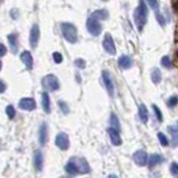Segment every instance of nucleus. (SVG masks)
<instances>
[{"mask_svg": "<svg viewBox=\"0 0 178 178\" xmlns=\"http://www.w3.org/2000/svg\"><path fill=\"white\" fill-rule=\"evenodd\" d=\"M20 59L28 70H31L32 68H34V59H32V56L31 53H30V51H27V50L22 51L20 55Z\"/></svg>", "mask_w": 178, "mask_h": 178, "instance_id": "ddd939ff", "label": "nucleus"}, {"mask_svg": "<svg viewBox=\"0 0 178 178\" xmlns=\"http://www.w3.org/2000/svg\"><path fill=\"white\" fill-rule=\"evenodd\" d=\"M41 105H42V109L46 114H50V98H49V95L48 93L44 91V93H41Z\"/></svg>", "mask_w": 178, "mask_h": 178, "instance_id": "a211bd4d", "label": "nucleus"}, {"mask_svg": "<svg viewBox=\"0 0 178 178\" xmlns=\"http://www.w3.org/2000/svg\"><path fill=\"white\" fill-rule=\"evenodd\" d=\"M169 134L172 135V147H178V128L175 126H168L167 127Z\"/></svg>", "mask_w": 178, "mask_h": 178, "instance_id": "6ab92c4d", "label": "nucleus"}, {"mask_svg": "<svg viewBox=\"0 0 178 178\" xmlns=\"http://www.w3.org/2000/svg\"><path fill=\"white\" fill-rule=\"evenodd\" d=\"M53 61L56 62V64H61L62 62V56L60 53H53Z\"/></svg>", "mask_w": 178, "mask_h": 178, "instance_id": "2f4dec72", "label": "nucleus"}, {"mask_svg": "<svg viewBox=\"0 0 178 178\" xmlns=\"http://www.w3.org/2000/svg\"><path fill=\"white\" fill-rule=\"evenodd\" d=\"M60 178H73V177H69V176H62V177Z\"/></svg>", "mask_w": 178, "mask_h": 178, "instance_id": "ea45409f", "label": "nucleus"}, {"mask_svg": "<svg viewBox=\"0 0 178 178\" xmlns=\"http://www.w3.org/2000/svg\"><path fill=\"white\" fill-rule=\"evenodd\" d=\"M156 18H157V21H158V23L160 25L161 27H164L165 25H166V22H165V19H164V17H163V15H160L159 12H156Z\"/></svg>", "mask_w": 178, "mask_h": 178, "instance_id": "f704fd0d", "label": "nucleus"}, {"mask_svg": "<svg viewBox=\"0 0 178 178\" xmlns=\"http://www.w3.org/2000/svg\"><path fill=\"white\" fill-rule=\"evenodd\" d=\"M65 170L70 175H78V174H88L90 172L89 164L85 158L81 157H73L66 164Z\"/></svg>", "mask_w": 178, "mask_h": 178, "instance_id": "f257e3e1", "label": "nucleus"}, {"mask_svg": "<svg viewBox=\"0 0 178 178\" xmlns=\"http://www.w3.org/2000/svg\"><path fill=\"white\" fill-rule=\"evenodd\" d=\"M91 17L96 18L98 20H106L107 18L109 17V14L106 9H99V10H96L91 14Z\"/></svg>", "mask_w": 178, "mask_h": 178, "instance_id": "aec40b11", "label": "nucleus"}, {"mask_svg": "<svg viewBox=\"0 0 178 178\" xmlns=\"http://www.w3.org/2000/svg\"><path fill=\"white\" fill-rule=\"evenodd\" d=\"M6 88H7L6 84H5L2 80H0V93H5V91H6Z\"/></svg>", "mask_w": 178, "mask_h": 178, "instance_id": "e433bc0d", "label": "nucleus"}, {"mask_svg": "<svg viewBox=\"0 0 178 178\" xmlns=\"http://www.w3.org/2000/svg\"><path fill=\"white\" fill-rule=\"evenodd\" d=\"M152 80L154 84H159L161 80V73H160V70L158 68H154L152 71Z\"/></svg>", "mask_w": 178, "mask_h": 178, "instance_id": "b1692460", "label": "nucleus"}, {"mask_svg": "<svg viewBox=\"0 0 178 178\" xmlns=\"http://www.w3.org/2000/svg\"><path fill=\"white\" fill-rule=\"evenodd\" d=\"M101 1H108V0H101Z\"/></svg>", "mask_w": 178, "mask_h": 178, "instance_id": "79ce46f5", "label": "nucleus"}, {"mask_svg": "<svg viewBox=\"0 0 178 178\" xmlns=\"http://www.w3.org/2000/svg\"><path fill=\"white\" fill-rule=\"evenodd\" d=\"M1 68H2V62L0 61V70H1Z\"/></svg>", "mask_w": 178, "mask_h": 178, "instance_id": "a19ab883", "label": "nucleus"}, {"mask_svg": "<svg viewBox=\"0 0 178 178\" xmlns=\"http://www.w3.org/2000/svg\"><path fill=\"white\" fill-rule=\"evenodd\" d=\"M118 65H119V67L123 68V69H129V68L133 66V60L129 56L123 55L118 58Z\"/></svg>", "mask_w": 178, "mask_h": 178, "instance_id": "f3484780", "label": "nucleus"}, {"mask_svg": "<svg viewBox=\"0 0 178 178\" xmlns=\"http://www.w3.org/2000/svg\"><path fill=\"white\" fill-rule=\"evenodd\" d=\"M147 152H144V150H137V152H135L134 155H133V158H134V161L137 164L138 166L143 167L146 165L147 163Z\"/></svg>", "mask_w": 178, "mask_h": 178, "instance_id": "f8f14e48", "label": "nucleus"}, {"mask_svg": "<svg viewBox=\"0 0 178 178\" xmlns=\"http://www.w3.org/2000/svg\"><path fill=\"white\" fill-rule=\"evenodd\" d=\"M169 170L172 172V175L175 178H178V164L177 163H172L170 164Z\"/></svg>", "mask_w": 178, "mask_h": 178, "instance_id": "bb28decb", "label": "nucleus"}, {"mask_svg": "<svg viewBox=\"0 0 178 178\" xmlns=\"http://www.w3.org/2000/svg\"><path fill=\"white\" fill-rule=\"evenodd\" d=\"M107 130H108V134H109V137H110L111 143L114 144L115 146H119V145H121V137H120L119 132L116 130L115 128H113V127L108 128Z\"/></svg>", "mask_w": 178, "mask_h": 178, "instance_id": "4468645a", "label": "nucleus"}, {"mask_svg": "<svg viewBox=\"0 0 178 178\" xmlns=\"http://www.w3.org/2000/svg\"><path fill=\"white\" fill-rule=\"evenodd\" d=\"M163 160L164 159L161 155H159V154H152V155L149 157L148 164L150 167H154V166H156V165H158V164L163 163Z\"/></svg>", "mask_w": 178, "mask_h": 178, "instance_id": "412c9836", "label": "nucleus"}, {"mask_svg": "<svg viewBox=\"0 0 178 178\" xmlns=\"http://www.w3.org/2000/svg\"><path fill=\"white\" fill-rule=\"evenodd\" d=\"M60 29H61V34L64 36V38L70 42V44H76L78 40V34H77L76 26H73L70 22H62L60 25Z\"/></svg>", "mask_w": 178, "mask_h": 178, "instance_id": "7ed1b4c3", "label": "nucleus"}, {"mask_svg": "<svg viewBox=\"0 0 178 178\" xmlns=\"http://www.w3.org/2000/svg\"><path fill=\"white\" fill-rule=\"evenodd\" d=\"M75 65H76L77 68H80V69H84V68H86V61L84 60V59H76L75 60Z\"/></svg>", "mask_w": 178, "mask_h": 178, "instance_id": "72a5a7b5", "label": "nucleus"}, {"mask_svg": "<svg viewBox=\"0 0 178 178\" xmlns=\"http://www.w3.org/2000/svg\"><path fill=\"white\" fill-rule=\"evenodd\" d=\"M58 105L64 114H68V113H69V107H68V105L65 101H61V100H60V101L58 102Z\"/></svg>", "mask_w": 178, "mask_h": 178, "instance_id": "473e14b6", "label": "nucleus"}, {"mask_svg": "<svg viewBox=\"0 0 178 178\" xmlns=\"http://www.w3.org/2000/svg\"><path fill=\"white\" fill-rule=\"evenodd\" d=\"M55 144L59 149H61V150H67V149L69 148V145H70L68 135L65 134V133H59V134L56 136Z\"/></svg>", "mask_w": 178, "mask_h": 178, "instance_id": "423d86ee", "label": "nucleus"}, {"mask_svg": "<svg viewBox=\"0 0 178 178\" xmlns=\"http://www.w3.org/2000/svg\"><path fill=\"white\" fill-rule=\"evenodd\" d=\"M86 26H87V30L88 32L93 37H98L101 32V25L99 23L98 19L93 17H89L87 19V22H86Z\"/></svg>", "mask_w": 178, "mask_h": 178, "instance_id": "39448f33", "label": "nucleus"}, {"mask_svg": "<svg viewBox=\"0 0 178 178\" xmlns=\"http://www.w3.org/2000/svg\"><path fill=\"white\" fill-rule=\"evenodd\" d=\"M36 107H37V104L34 98H21L19 101V108L22 110L32 111L35 110Z\"/></svg>", "mask_w": 178, "mask_h": 178, "instance_id": "9d476101", "label": "nucleus"}, {"mask_svg": "<svg viewBox=\"0 0 178 178\" xmlns=\"http://www.w3.org/2000/svg\"><path fill=\"white\" fill-rule=\"evenodd\" d=\"M107 178H118V177H117L116 175H114V174H111V175H109Z\"/></svg>", "mask_w": 178, "mask_h": 178, "instance_id": "58836bf2", "label": "nucleus"}, {"mask_svg": "<svg viewBox=\"0 0 178 178\" xmlns=\"http://www.w3.org/2000/svg\"><path fill=\"white\" fill-rule=\"evenodd\" d=\"M157 137H158V139H159V143H160L161 146H167V145L169 144V143H168V139H167V137L163 134V133H158Z\"/></svg>", "mask_w": 178, "mask_h": 178, "instance_id": "cd10ccee", "label": "nucleus"}, {"mask_svg": "<svg viewBox=\"0 0 178 178\" xmlns=\"http://www.w3.org/2000/svg\"><path fill=\"white\" fill-rule=\"evenodd\" d=\"M38 138H39V144L41 146H45L47 143V138H48V132H47V125L42 123L39 127L38 132Z\"/></svg>", "mask_w": 178, "mask_h": 178, "instance_id": "2eb2a0df", "label": "nucleus"}, {"mask_svg": "<svg viewBox=\"0 0 178 178\" xmlns=\"http://www.w3.org/2000/svg\"><path fill=\"white\" fill-rule=\"evenodd\" d=\"M109 123H110V126L113 128H115L116 130L119 132L120 130V123H119V119H118V117L114 114V113H111L110 114V119H109Z\"/></svg>", "mask_w": 178, "mask_h": 178, "instance_id": "5701e85b", "label": "nucleus"}, {"mask_svg": "<svg viewBox=\"0 0 178 178\" xmlns=\"http://www.w3.org/2000/svg\"><path fill=\"white\" fill-rule=\"evenodd\" d=\"M152 109L155 111V115H156V117H157L158 121H163V114H161L160 109L158 108L156 105H152Z\"/></svg>", "mask_w": 178, "mask_h": 178, "instance_id": "7c9ffc66", "label": "nucleus"}, {"mask_svg": "<svg viewBox=\"0 0 178 178\" xmlns=\"http://www.w3.org/2000/svg\"><path fill=\"white\" fill-rule=\"evenodd\" d=\"M6 113H7V116H8L9 119H14L16 116V110L14 108V106L12 105H9L6 107Z\"/></svg>", "mask_w": 178, "mask_h": 178, "instance_id": "393cba45", "label": "nucleus"}, {"mask_svg": "<svg viewBox=\"0 0 178 178\" xmlns=\"http://www.w3.org/2000/svg\"><path fill=\"white\" fill-rule=\"evenodd\" d=\"M8 42H9V47H10L11 53H18V36H17V34H10V35H8Z\"/></svg>", "mask_w": 178, "mask_h": 178, "instance_id": "dca6fc26", "label": "nucleus"}, {"mask_svg": "<svg viewBox=\"0 0 178 178\" xmlns=\"http://www.w3.org/2000/svg\"><path fill=\"white\" fill-rule=\"evenodd\" d=\"M34 166L37 172H41L44 168V155L41 150H36L34 154Z\"/></svg>", "mask_w": 178, "mask_h": 178, "instance_id": "9b49d317", "label": "nucleus"}, {"mask_svg": "<svg viewBox=\"0 0 178 178\" xmlns=\"http://www.w3.org/2000/svg\"><path fill=\"white\" fill-rule=\"evenodd\" d=\"M10 16H11L12 19H17L18 18V11L16 9H12L11 11H10Z\"/></svg>", "mask_w": 178, "mask_h": 178, "instance_id": "4c0bfd02", "label": "nucleus"}, {"mask_svg": "<svg viewBox=\"0 0 178 178\" xmlns=\"http://www.w3.org/2000/svg\"><path fill=\"white\" fill-rule=\"evenodd\" d=\"M42 87L46 90L49 91H56L58 90L60 85H59V80L55 75H47L42 78Z\"/></svg>", "mask_w": 178, "mask_h": 178, "instance_id": "20e7f679", "label": "nucleus"}, {"mask_svg": "<svg viewBox=\"0 0 178 178\" xmlns=\"http://www.w3.org/2000/svg\"><path fill=\"white\" fill-rule=\"evenodd\" d=\"M138 114H139V118L143 123L146 124L148 121V110H147V107L145 105H140L139 106V110H138Z\"/></svg>", "mask_w": 178, "mask_h": 178, "instance_id": "4be33fe9", "label": "nucleus"}, {"mask_svg": "<svg viewBox=\"0 0 178 178\" xmlns=\"http://www.w3.org/2000/svg\"><path fill=\"white\" fill-rule=\"evenodd\" d=\"M102 47L107 53L109 55H116V47H115L114 39L111 37L110 34H106L104 41H102Z\"/></svg>", "mask_w": 178, "mask_h": 178, "instance_id": "6e6552de", "label": "nucleus"}, {"mask_svg": "<svg viewBox=\"0 0 178 178\" xmlns=\"http://www.w3.org/2000/svg\"><path fill=\"white\" fill-rule=\"evenodd\" d=\"M102 76V80H104V84L106 86V89L108 91V95L110 97H114L115 96V86H114V82H113V79H111L110 73L107 71V70H104L101 73Z\"/></svg>", "mask_w": 178, "mask_h": 178, "instance_id": "1a4fd4ad", "label": "nucleus"}, {"mask_svg": "<svg viewBox=\"0 0 178 178\" xmlns=\"http://www.w3.org/2000/svg\"><path fill=\"white\" fill-rule=\"evenodd\" d=\"M2 1H3V0H0V2H2Z\"/></svg>", "mask_w": 178, "mask_h": 178, "instance_id": "37998d69", "label": "nucleus"}, {"mask_svg": "<svg viewBox=\"0 0 178 178\" xmlns=\"http://www.w3.org/2000/svg\"><path fill=\"white\" fill-rule=\"evenodd\" d=\"M39 37H40L39 26L37 23H35V25H32L31 30H30V35H29V42H30V46H31L32 49H36L37 46H38Z\"/></svg>", "mask_w": 178, "mask_h": 178, "instance_id": "0eeeda50", "label": "nucleus"}, {"mask_svg": "<svg viewBox=\"0 0 178 178\" xmlns=\"http://www.w3.org/2000/svg\"><path fill=\"white\" fill-rule=\"evenodd\" d=\"M7 53V48L3 44H0V57H3V56Z\"/></svg>", "mask_w": 178, "mask_h": 178, "instance_id": "c9c22d12", "label": "nucleus"}, {"mask_svg": "<svg viewBox=\"0 0 178 178\" xmlns=\"http://www.w3.org/2000/svg\"><path fill=\"white\" fill-rule=\"evenodd\" d=\"M160 62L164 67L167 68V69H169V68L172 67V61H170V58L168 57V56H164L163 58H161Z\"/></svg>", "mask_w": 178, "mask_h": 178, "instance_id": "a878e982", "label": "nucleus"}, {"mask_svg": "<svg viewBox=\"0 0 178 178\" xmlns=\"http://www.w3.org/2000/svg\"><path fill=\"white\" fill-rule=\"evenodd\" d=\"M147 15H148V11H147V6L145 5L144 0H139V5L134 11V21L135 25L137 27V29L139 31H143L144 27L147 22Z\"/></svg>", "mask_w": 178, "mask_h": 178, "instance_id": "f03ea898", "label": "nucleus"}, {"mask_svg": "<svg viewBox=\"0 0 178 178\" xmlns=\"http://www.w3.org/2000/svg\"><path fill=\"white\" fill-rule=\"evenodd\" d=\"M178 104V97L177 96H172L168 99V101H167V105H168V107H175V106H177Z\"/></svg>", "mask_w": 178, "mask_h": 178, "instance_id": "c756f323", "label": "nucleus"}, {"mask_svg": "<svg viewBox=\"0 0 178 178\" xmlns=\"http://www.w3.org/2000/svg\"><path fill=\"white\" fill-rule=\"evenodd\" d=\"M148 5L150 6V8L154 9L156 12L159 11V2H158V0H146Z\"/></svg>", "mask_w": 178, "mask_h": 178, "instance_id": "c85d7f7f", "label": "nucleus"}]
</instances>
